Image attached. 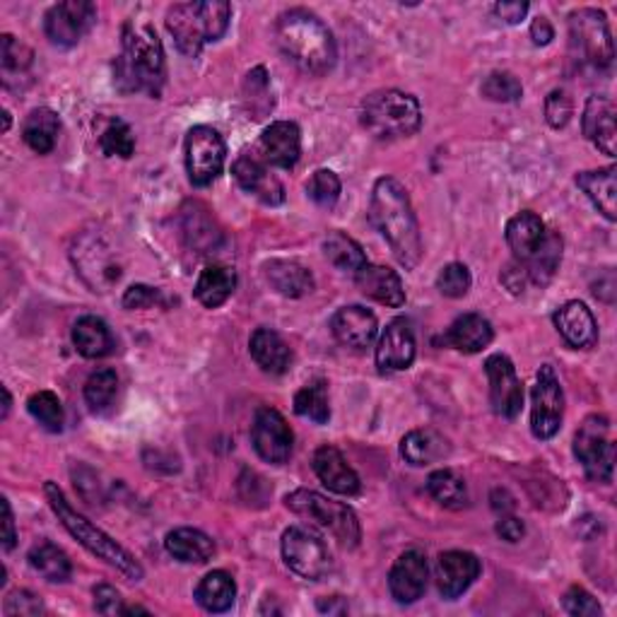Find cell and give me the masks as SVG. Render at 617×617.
Segmentation results:
<instances>
[{"label":"cell","mask_w":617,"mask_h":617,"mask_svg":"<svg viewBox=\"0 0 617 617\" xmlns=\"http://www.w3.org/2000/svg\"><path fill=\"white\" fill-rule=\"evenodd\" d=\"M227 145L210 126H195L187 135V171L193 187H210L225 169Z\"/></svg>","instance_id":"cell-12"},{"label":"cell","mask_w":617,"mask_h":617,"mask_svg":"<svg viewBox=\"0 0 617 617\" xmlns=\"http://www.w3.org/2000/svg\"><path fill=\"white\" fill-rule=\"evenodd\" d=\"M193 598L207 613H227L237 598V584L227 572H210L195 586Z\"/></svg>","instance_id":"cell-38"},{"label":"cell","mask_w":617,"mask_h":617,"mask_svg":"<svg viewBox=\"0 0 617 617\" xmlns=\"http://www.w3.org/2000/svg\"><path fill=\"white\" fill-rule=\"evenodd\" d=\"M232 175L246 193H251L254 199L266 205H280L285 201V189H282L280 179L268 169V165L258 155H242L237 162H234Z\"/></svg>","instance_id":"cell-17"},{"label":"cell","mask_w":617,"mask_h":617,"mask_svg":"<svg viewBox=\"0 0 617 617\" xmlns=\"http://www.w3.org/2000/svg\"><path fill=\"white\" fill-rule=\"evenodd\" d=\"M60 119L54 109L40 106L30 111V116L22 123V141L36 155H48L58 143Z\"/></svg>","instance_id":"cell-36"},{"label":"cell","mask_w":617,"mask_h":617,"mask_svg":"<svg viewBox=\"0 0 617 617\" xmlns=\"http://www.w3.org/2000/svg\"><path fill=\"white\" fill-rule=\"evenodd\" d=\"M249 350L254 362L263 369L266 374H285L292 364V350L285 343V338L280 336L273 328H256Z\"/></svg>","instance_id":"cell-27"},{"label":"cell","mask_w":617,"mask_h":617,"mask_svg":"<svg viewBox=\"0 0 617 617\" xmlns=\"http://www.w3.org/2000/svg\"><path fill=\"white\" fill-rule=\"evenodd\" d=\"M429 564L427 558L419 550H405L396 564L389 572V591L391 598L401 606H411L419 601L427 588Z\"/></svg>","instance_id":"cell-16"},{"label":"cell","mask_w":617,"mask_h":617,"mask_svg":"<svg viewBox=\"0 0 617 617\" xmlns=\"http://www.w3.org/2000/svg\"><path fill=\"white\" fill-rule=\"evenodd\" d=\"M3 119H5V131H10V114H8V111H3Z\"/></svg>","instance_id":"cell-62"},{"label":"cell","mask_w":617,"mask_h":617,"mask_svg":"<svg viewBox=\"0 0 617 617\" xmlns=\"http://www.w3.org/2000/svg\"><path fill=\"white\" fill-rule=\"evenodd\" d=\"M234 288H237V270L213 263L201 270L193 294L205 308H217L232 298Z\"/></svg>","instance_id":"cell-35"},{"label":"cell","mask_w":617,"mask_h":617,"mask_svg":"<svg viewBox=\"0 0 617 617\" xmlns=\"http://www.w3.org/2000/svg\"><path fill=\"white\" fill-rule=\"evenodd\" d=\"M485 374L490 381L492 411L500 417L514 419L524 405V384L516 377V367L507 355H490L485 362Z\"/></svg>","instance_id":"cell-15"},{"label":"cell","mask_w":617,"mask_h":617,"mask_svg":"<svg viewBox=\"0 0 617 617\" xmlns=\"http://www.w3.org/2000/svg\"><path fill=\"white\" fill-rule=\"evenodd\" d=\"M572 97L566 90H552L546 100V119L552 128H564L572 119Z\"/></svg>","instance_id":"cell-51"},{"label":"cell","mask_w":617,"mask_h":617,"mask_svg":"<svg viewBox=\"0 0 617 617\" xmlns=\"http://www.w3.org/2000/svg\"><path fill=\"white\" fill-rule=\"evenodd\" d=\"M617 111L608 97H588L584 109V135L594 143L603 155H617Z\"/></svg>","instance_id":"cell-24"},{"label":"cell","mask_w":617,"mask_h":617,"mask_svg":"<svg viewBox=\"0 0 617 617\" xmlns=\"http://www.w3.org/2000/svg\"><path fill=\"white\" fill-rule=\"evenodd\" d=\"M427 492L429 497L439 502L441 507L449 509H459L468 500V490L463 478L459 473L449 471V468H441V471H435L427 478Z\"/></svg>","instance_id":"cell-41"},{"label":"cell","mask_w":617,"mask_h":617,"mask_svg":"<svg viewBox=\"0 0 617 617\" xmlns=\"http://www.w3.org/2000/svg\"><path fill=\"white\" fill-rule=\"evenodd\" d=\"M355 280H357V288H360V292L369 300L393 308L405 304V290L396 270H391L386 266L367 263L360 273L355 276Z\"/></svg>","instance_id":"cell-25"},{"label":"cell","mask_w":617,"mask_h":617,"mask_svg":"<svg viewBox=\"0 0 617 617\" xmlns=\"http://www.w3.org/2000/svg\"><path fill=\"white\" fill-rule=\"evenodd\" d=\"M165 548L171 558L187 564H205L215 554L213 538L199 528H175L165 538Z\"/></svg>","instance_id":"cell-34"},{"label":"cell","mask_w":617,"mask_h":617,"mask_svg":"<svg viewBox=\"0 0 617 617\" xmlns=\"http://www.w3.org/2000/svg\"><path fill=\"white\" fill-rule=\"evenodd\" d=\"M280 550L290 570L302 579H308V582H318L321 576H326L333 570V558L326 542L312 528L290 526L282 534Z\"/></svg>","instance_id":"cell-10"},{"label":"cell","mask_w":617,"mask_h":617,"mask_svg":"<svg viewBox=\"0 0 617 617\" xmlns=\"http://www.w3.org/2000/svg\"><path fill=\"white\" fill-rule=\"evenodd\" d=\"M562 263V237L560 232L548 229L546 232V239L534 251V256L528 258L524 266L528 282L530 285H538V288H546L550 285V280L558 273V268Z\"/></svg>","instance_id":"cell-37"},{"label":"cell","mask_w":617,"mask_h":617,"mask_svg":"<svg viewBox=\"0 0 617 617\" xmlns=\"http://www.w3.org/2000/svg\"><path fill=\"white\" fill-rule=\"evenodd\" d=\"M502 282H504V288H507L512 294H521L530 285L524 266L516 263V261L502 270Z\"/></svg>","instance_id":"cell-55"},{"label":"cell","mask_w":617,"mask_h":617,"mask_svg":"<svg viewBox=\"0 0 617 617\" xmlns=\"http://www.w3.org/2000/svg\"><path fill=\"white\" fill-rule=\"evenodd\" d=\"M480 92H483L485 100L500 102V104H514L524 97L521 82H518V78L509 70L490 72L483 82V88H480Z\"/></svg>","instance_id":"cell-47"},{"label":"cell","mask_w":617,"mask_h":617,"mask_svg":"<svg viewBox=\"0 0 617 617\" xmlns=\"http://www.w3.org/2000/svg\"><path fill=\"white\" fill-rule=\"evenodd\" d=\"M232 5L227 0H199L177 3L167 10V30L183 56L195 58L203 46L220 42L229 30Z\"/></svg>","instance_id":"cell-5"},{"label":"cell","mask_w":617,"mask_h":617,"mask_svg":"<svg viewBox=\"0 0 617 617\" xmlns=\"http://www.w3.org/2000/svg\"><path fill=\"white\" fill-rule=\"evenodd\" d=\"M617 169H594V171H579L574 177L576 187L586 193V199L596 205L598 213L615 222L617 220Z\"/></svg>","instance_id":"cell-30"},{"label":"cell","mask_w":617,"mask_h":617,"mask_svg":"<svg viewBox=\"0 0 617 617\" xmlns=\"http://www.w3.org/2000/svg\"><path fill=\"white\" fill-rule=\"evenodd\" d=\"M3 399H5V403H3V419H8V415H10V405H12V399H10V391L3 386Z\"/></svg>","instance_id":"cell-61"},{"label":"cell","mask_w":617,"mask_h":617,"mask_svg":"<svg viewBox=\"0 0 617 617\" xmlns=\"http://www.w3.org/2000/svg\"><path fill=\"white\" fill-rule=\"evenodd\" d=\"M524 534H526V528H524V521H521V518L502 514V518L497 521V536H500L502 540H507V542H518V540L524 538Z\"/></svg>","instance_id":"cell-57"},{"label":"cell","mask_w":617,"mask_h":617,"mask_svg":"<svg viewBox=\"0 0 617 617\" xmlns=\"http://www.w3.org/2000/svg\"><path fill=\"white\" fill-rule=\"evenodd\" d=\"M449 453H451L449 439L439 435L437 429H429V427L413 429L401 441V456L405 459V463H411L415 468L439 463L447 459Z\"/></svg>","instance_id":"cell-28"},{"label":"cell","mask_w":617,"mask_h":617,"mask_svg":"<svg viewBox=\"0 0 617 617\" xmlns=\"http://www.w3.org/2000/svg\"><path fill=\"white\" fill-rule=\"evenodd\" d=\"M473 285L471 270H468L463 263H449L441 268V273L437 278V290L449 300H461L468 294Z\"/></svg>","instance_id":"cell-49"},{"label":"cell","mask_w":617,"mask_h":617,"mask_svg":"<svg viewBox=\"0 0 617 617\" xmlns=\"http://www.w3.org/2000/svg\"><path fill=\"white\" fill-rule=\"evenodd\" d=\"M360 121L377 141L411 138L423 126V111L408 92L379 90L362 102Z\"/></svg>","instance_id":"cell-6"},{"label":"cell","mask_w":617,"mask_h":617,"mask_svg":"<svg viewBox=\"0 0 617 617\" xmlns=\"http://www.w3.org/2000/svg\"><path fill=\"white\" fill-rule=\"evenodd\" d=\"M165 48L147 20H128L121 32V56L114 64V82L121 92L159 97L165 88Z\"/></svg>","instance_id":"cell-2"},{"label":"cell","mask_w":617,"mask_h":617,"mask_svg":"<svg viewBox=\"0 0 617 617\" xmlns=\"http://www.w3.org/2000/svg\"><path fill=\"white\" fill-rule=\"evenodd\" d=\"M18 542V530H15V516H12L10 502L3 497V548L12 550Z\"/></svg>","instance_id":"cell-59"},{"label":"cell","mask_w":617,"mask_h":617,"mask_svg":"<svg viewBox=\"0 0 617 617\" xmlns=\"http://www.w3.org/2000/svg\"><path fill=\"white\" fill-rule=\"evenodd\" d=\"M340 179L336 171L330 169H318L306 181V195L321 207H333L340 199Z\"/></svg>","instance_id":"cell-48"},{"label":"cell","mask_w":617,"mask_h":617,"mask_svg":"<svg viewBox=\"0 0 617 617\" xmlns=\"http://www.w3.org/2000/svg\"><path fill=\"white\" fill-rule=\"evenodd\" d=\"M480 560L475 558L473 552H465V550H449L439 554V562H437V588L439 594L453 601L463 596L468 588L473 586L475 579L480 576Z\"/></svg>","instance_id":"cell-18"},{"label":"cell","mask_w":617,"mask_h":617,"mask_svg":"<svg viewBox=\"0 0 617 617\" xmlns=\"http://www.w3.org/2000/svg\"><path fill=\"white\" fill-rule=\"evenodd\" d=\"M495 338V330L492 324L480 314H463L451 324V328L444 333V345H451L459 352L475 355L483 352L487 345Z\"/></svg>","instance_id":"cell-29"},{"label":"cell","mask_w":617,"mask_h":617,"mask_svg":"<svg viewBox=\"0 0 617 617\" xmlns=\"http://www.w3.org/2000/svg\"><path fill=\"white\" fill-rule=\"evenodd\" d=\"M534 405H530V429L536 439H552L558 435L564 419V391L558 374L550 364H542L536 374Z\"/></svg>","instance_id":"cell-11"},{"label":"cell","mask_w":617,"mask_h":617,"mask_svg":"<svg viewBox=\"0 0 617 617\" xmlns=\"http://www.w3.org/2000/svg\"><path fill=\"white\" fill-rule=\"evenodd\" d=\"M30 564L34 572H40L46 582L52 584H64L72 574V564L68 560V554L48 540L36 542V546L30 550Z\"/></svg>","instance_id":"cell-40"},{"label":"cell","mask_w":617,"mask_h":617,"mask_svg":"<svg viewBox=\"0 0 617 617\" xmlns=\"http://www.w3.org/2000/svg\"><path fill=\"white\" fill-rule=\"evenodd\" d=\"M97 22V8L88 0H66L46 12L44 32L56 46H76Z\"/></svg>","instance_id":"cell-14"},{"label":"cell","mask_w":617,"mask_h":617,"mask_svg":"<svg viewBox=\"0 0 617 617\" xmlns=\"http://www.w3.org/2000/svg\"><path fill=\"white\" fill-rule=\"evenodd\" d=\"M94 610L100 615H123V598L114 586L100 584L94 586Z\"/></svg>","instance_id":"cell-53"},{"label":"cell","mask_w":617,"mask_h":617,"mask_svg":"<svg viewBox=\"0 0 617 617\" xmlns=\"http://www.w3.org/2000/svg\"><path fill=\"white\" fill-rule=\"evenodd\" d=\"M324 256L343 273L357 276L367 266V256L360 244L345 232H328L324 239Z\"/></svg>","instance_id":"cell-39"},{"label":"cell","mask_w":617,"mask_h":617,"mask_svg":"<svg viewBox=\"0 0 617 617\" xmlns=\"http://www.w3.org/2000/svg\"><path fill=\"white\" fill-rule=\"evenodd\" d=\"M330 330H333V336H336V340L340 345H345V348L362 350L374 343L379 324H377V316L369 312V308H364L360 304H350V306L338 308V312L333 314Z\"/></svg>","instance_id":"cell-21"},{"label":"cell","mask_w":617,"mask_h":617,"mask_svg":"<svg viewBox=\"0 0 617 617\" xmlns=\"http://www.w3.org/2000/svg\"><path fill=\"white\" fill-rule=\"evenodd\" d=\"M285 507L306 521H312L340 540L345 548H357L362 538L357 514L343 502H333L314 490H294L285 497Z\"/></svg>","instance_id":"cell-7"},{"label":"cell","mask_w":617,"mask_h":617,"mask_svg":"<svg viewBox=\"0 0 617 617\" xmlns=\"http://www.w3.org/2000/svg\"><path fill=\"white\" fill-rule=\"evenodd\" d=\"M492 12H495L502 22L518 24L528 15V3H524V0H507V3H497L492 8Z\"/></svg>","instance_id":"cell-56"},{"label":"cell","mask_w":617,"mask_h":617,"mask_svg":"<svg viewBox=\"0 0 617 617\" xmlns=\"http://www.w3.org/2000/svg\"><path fill=\"white\" fill-rule=\"evenodd\" d=\"M594 294L598 300L613 304L615 302V278L613 273H608L603 280H598V285H594Z\"/></svg>","instance_id":"cell-60"},{"label":"cell","mask_w":617,"mask_h":617,"mask_svg":"<svg viewBox=\"0 0 617 617\" xmlns=\"http://www.w3.org/2000/svg\"><path fill=\"white\" fill-rule=\"evenodd\" d=\"M574 456L584 465L588 480L610 483L615 471V441L606 415H588L574 437Z\"/></svg>","instance_id":"cell-9"},{"label":"cell","mask_w":617,"mask_h":617,"mask_svg":"<svg viewBox=\"0 0 617 617\" xmlns=\"http://www.w3.org/2000/svg\"><path fill=\"white\" fill-rule=\"evenodd\" d=\"M570 48L576 64L594 70H608L613 66L615 48L606 12L594 8L574 10L570 15Z\"/></svg>","instance_id":"cell-8"},{"label":"cell","mask_w":617,"mask_h":617,"mask_svg":"<svg viewBox=\"0 0 617 617\" xmlns=\"http://www.w3.org/2000/svg\"><path fill=\"white\" fill-rule=\"evenodd\" d=\"M258 153L266 165L280 169H292L300 162L302 155V133L300 126L292 121H276L263 131Z\"/></svg>","instance_id":"cell-20"},{"label":"cell","mask_w":617,"mask_h":617,"mask_svg":"<svg viewBox=\"0 0 617 617\" xmlns=\"http://www.w3.org/2000/svg\"><path fill=\"white\" fill-rule=\"evenodd\" d=\"M312 465L321 483H324L330 492H336V495L355 497L362 487L360 475L355 473V468L345 461V456L336 447H330V444L316 449Z\"/></svg>","instance_id":"cell-22"},{"label":"cell","mask_w":617,"mask_h":617,"mask_svg":"<svg viewBox=\"0 0 617 617\" xmlns=\"http://www.w3.org/2000/svg\"><path fill=\"white\" fill-rule=\"evenodd\" d=\"M415 362V333L405 318H393L377 345V367L381 372H403Z\"/></svg>","instance_id":"cell-19"},{"label":"cell","mask_w":617,"mask_h":617,"mask_svg":"<svg viewBox=\"0 0 617 617\" xmlns=\"http://www.w3.org/2000/svg\"><path fill=\"white\" fill-rule=\"evenodd\" d=\"M263 276L278 294L288 300H300L304 294L314 292V276L312 270L304 268L298 261H285V258H276L263 266Z\"/></svg>","instance_id":"cell-26"},{"label":"cell","mask_w":617,"mask_h":617,"mask_svg":"<svg viewBox=\"0 0 617 617\" xmlns=\"http://www.w3.org/2000/svg\"><path fill=\"white\" fill-rule=\"evenodd\" d=\"M552 321H554V328H558V333L564 338V343L572 345L576 350L594 348L598 343L596 318L584 302L572 300L562 304L558 312H554Z\"/></svg>","instance_id":"cell-23"},{"label":"cell","mask_w":617,"mask_h":617,"mask_svg":"<svg viewBox=\"0 0 617 617\" xmlns=\"http://www.w3.org/2000/svg\"><path fill=\"white\" fill-rule=\"evenodd\" d=\"M119 393V377L114 369H97L90 374L88 384H85V403L90 405V411L102 415L106 413L116 401Z\"/></svg>","instance_id":"cell-43"},{"label":"cell","mask_w":617,"mask_h":617,"mask_svg":"<svg viewBox=\"0 0 617 617\" xmlns=\"http://www.w3.org/2000/svg\"><path fill=\"white\" fill-rule=\"evenodd\" d=\"M3 613L8 617H12V615L34 617V615L44 613V603H42L40 596H34L32 591H12V594L5 598Z\"/></svg>","instance_id":"cell-52"},{"label":"cell","mask_w":617,"mask_h":617,"mask_svg":"<svg viewBox=\"0 0 617 617\" xmlns=\"http://www.w3.org/2000/svg\"><path fill=\"white\" fill-rule=\"evenodd\" d=\"M294 413L300 417L312 419L316 425H326L330 417V405H328V384L324 379H316L312 384L298 391L294 396Z\"/></svg>","instance_id":"cell-42"},{"label":"cell","mask_w":617,"mask_h":617,"mask_svg":"<svg viewBox=\"0 0 617 617\" xmlns=\"http://www.w3.org/2000/svg\"><path fill=\"white\" fill-rule=\"evenodd\" d=\"M76 268L94 292H104L121 278L119 266L109 261V251L97 242L80 244V251L76 249Z\"/></svg>","instance_id":"cell-31"},{"label":"cell","mask_w":617,"mask_h":617,"mask_svg":"<svg viewBox=\"0 0 617 617\" xmlns=\"http://www.w3.org/2000/svg\"><path fill=\"white\" fill-rule=\"evenodd\" d=\"M27 411L30 415L40 423L46 431H52V435H58V431H64V405H60L58 396L52 391H40L30 396L27 401Z\"/></svg>","instance_id":"cell-45"},{"label":"cell","mask_w":617,"mask_h":617,"mask_svg":"<svg viewBox=\"0 0 617 617\" xmlns=\"http://www.w3.org/2000/svg\"><path fill=\"white\" fill-rule=\"evenodd\" d=\"M562 606L574 617H598L603 613L601 603L582 586H572L570 591H566Z\"/></svg>","instance_id":"cell-50"},{"label":"cell","mask_w":617,"mask_h":617,"mask_svg":"<svg viewBox=\"0 0 617 617\" xmlns=\"http://www.w3.org/2000/svg\"><path fill=\"white\" fill-rule=\"evenodd\" d=\"M72 345L88 360H102L116 348L114 336L100 316H80L72 326Z\"/></svg>","instance_id":"cell-33"},{"label":"cell","mask_w":617,"mask_h":617,"mask_svg":"<svg viewBox=\"0 0 617 617\" xmlns=\"http://www.w3.org/2000/svg\"><path fill=\"white\" fill-rule=\"evenodd\" d=\"M159 302H162V294H159V290L147 285H133L126 290V294H123V306L131 308V312H135V308L155 306Z\"/></svg>","instance_id":"cell-54"},{"label":"cell","mask_w":617,"mask_h":617,"mask_svg":"<svg viewBox=\"0 0 617 617\" xmlns=\"http://www.w3.org/2000/svg\"><path fill=\"white\" fill-rule=\"evenodd\" d=\"M546 222H542L536 213H530V210H524V213L514 215L507 222V244L514 254V261L516 263H526L538 246L546 239Z\"/></svg>","instance_id":"cell-32"},{"label":"cell","mask_w":617,"mask_h":617,"mask_svg":"<svg viewBox=\"0 0 617 617\" xmlns=\"http://www.w3.org/2000/svg\"><path fill=\"white\" fill-rule=\"evenodd\" d=\"M369 217H372L374 227L381 232V237L389 242L396 261L405 270L417 268L419 258H423V237H419V225L411 195L399 179L381 177L374 183Z\"/></svg>","instance_id":"cell-1"},{"label":"cell","mask_w":617,"mask_h":617,"mask_svg":"<svg viewBox=\"0 0 617 617\" xmlns=\"http://www.w3.org/2000/svg\"><path fill=\"white\" fill-rule=\"evenodd\" d=\"M32 60L34 54L30 46H24L12 34H3V40H0V66H3V80L8 88L15 78L27 76L32 68Z\"/></svg>","instance_id":"cell-44"},{"label":"cell","mask_w":617,"mask_h":617,"mask_svg":"<svg viewBox=\"0 0 617 617\" xmlns=\"http://www.w3.org/2000/svg\"><path fill=\"white\" fill-rule=\"evenodd\" d=\"M251 444L266 463L285 465L292 456L294 435L276 408H258L251 425Z\"/></svg>","instance_id":"cell-13"},{"label":"cell","mask_w":617,"mask_h":617,"mask_svg":"<svg viewBox=\"0 0 617 617\" xmlns=\"http://www.w3.org/2000/svg\"><path fill=\"white\" fill-rule=\"evenodd\" d=\"M530 40L536 46H548L554 40V27L548 18H536L530 24Z\"/></svg>","instance_id":"cell-58"},{"label":"cell","mask_w":617,"mask_h":617,"mask_svg":"<svg viewBox=\"0 0 617 617\" xmlns=\"http://www.w3.org/2000/svg\"><path fill=\"white\" fill-rule=\"evenodd\" d=\"M100 150L106 157L128 159L135 153V135L126 121L111 119L100 135Z\"/></svg>","instance_id":"cell-46"},{"label":"cell","mask_w":617,"mask_h":617,"mask_svg":"<svg viewBox=\"0 0 617 617\" xmlns=\"http://www.w3.org/2000/svg\"><path fill=\"white\" fill-rule=\"evenodd\" d=\"M44 495L48 507H52L54 514L58 516L60 526H64L85 550L92 552L94 558H100L109 566H114V570L131 579V582H141L145 576L143 564L135 560L126 548H121L114 538L106 536L102 528H97L90 518H85L82 514H78V509H72V504L64 495V490H60L56 483H46Z\"/></svg>","instance_id":"cell-4"},{"label":"cell","mask_w":617,"mask_h":617,"mask_svg":"<svg viewBox=\"0 0 617 617\" xmlns=\"http://www.w3.org/2000/svg\"><path fill=\"white\" fill-rule=\"evenodd\" d=\"M276 42L282 56L306 76H326L338 60L330 30L304 8L282 12L276 22Z\"/></svg>","instance_id":"cell-3"}]
</instances>
